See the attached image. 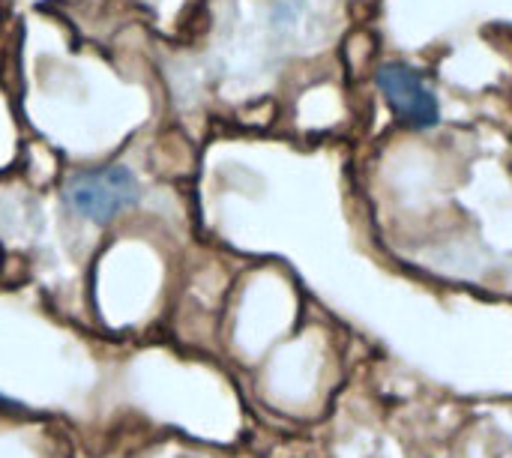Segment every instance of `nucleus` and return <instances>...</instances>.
<instances>
[{
    "mask_svg": "<svg viewBox=\"0 0 512 458\" xmlns=\"http://www.w3.org/2000/svg\"><path fill=\"white\" fill-rule=\"evenodd\" d=\"M66 198H69L72 210L81 213L84 219L108 222L135 204L138 183L126 168L108 165V168H96V171H84V174L72 177Z\"/></svg>",
    "mask_w": 512,
    "mask_h": 458,
    "instance_id": "obj_1",
    "label": "nucleus"
},
{
    "mask_svg": "<svg viewBox=\"0 0 512 458\" xmlns=\"http://www.w3.org/2000/svg\"><path fill=\"white\" fill-rule=\"evenodd\" d=\"M378 87H381L390 111L402 123H408L414 129H426V126L438 123V99L417 69H411L405 63H384L378 69Z\"/></svg>",
    "mask_w": 512,
    "mask_h": 458,
    "instance_id": "obj_2",
    "label": "nucleus"
}]
</instances>
